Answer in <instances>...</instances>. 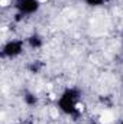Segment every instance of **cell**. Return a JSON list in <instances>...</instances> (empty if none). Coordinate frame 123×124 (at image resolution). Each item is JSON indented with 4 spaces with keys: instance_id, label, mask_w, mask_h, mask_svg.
<instances>
[{
    "instance_id": "cell-8",
    "label": "cell",
    "mask_w": 123,
    "mask_h": 124,
    "mask_svg": "<svg viewBox=\"0 0 123 124\" xmlns=\"http://www.w3.org/2000/svg\"><path fill=\"white\" fill-rule=\"evenodd\" d=\"M91 124H98V123H91Z\"/></svg>"
},
{
    "instance_id": "cell-3",
    "label": "cell",
    "mask_w": 123,
    "mask_h": 124,
    "mask_svg": "<svg viewBox=\"0 0 123 124\" xmlns=\"http://www.w3.org/2000/svg\"><path fill=\"white\" fill-rule=\"evenodd\" d=\"M15 9L18 12L16 16H22V17L32 16L41 9V1L39 0H16Z\"/></svg>"
},
{
    "instance_id": "cell-6",
    "label": "cell",
    "mask_w": 123,
    "mask_h": 124,
    "mask_svg": "<svg viewBox=\"0 0 123 124\" xmlns=\"http://www.w3.org/2000/svg\"><path fill=\"white\" fill-rule=\"evenodd\" d=\"M117 124H123V120H120V121H119V123H117Z\"/></svg>"
},
{
    "instance_id": "cell-1",
    "label": "cell",
    "mask_w": 123,
    "mask_h": 124,
    "mask_svg": "<svg viewBox=\"0 0 123 124\" xmlns=\"http://www.w3.org/2000/svg\"><path fill=\"white\" fill-rule=\"evenodd\" d=\"M80 91L77 88H67L64 90L58 100H57V107L62 114L72 117L80 113Z\"/></svg>"
},
{
    "instance_id": "cell-2",
    "label": "cell",
    "mask_w": 123,
    "mask_h": 124,
    "mask_svg": "<svg viewBox=\"0 0 123 124\" xmlns=\"http://www.w3.org/2000/svg\"><path fill=\"white\" fill-rule=\"evenodd\" d=\"M25 51V42L22 39H10L7 40L1 48V56L3 58H16Z\"/></svg>"
},
{
    "instance_id": "cell-4",
    "label": "cell",
    "mask_w": 123,
    "mask_h": 124,
    "mask_svg": "<svg viewBox=\"0 0 123 124\" xmlns=\"http://www.w3.org/2000/svg\"><path fill=\"white\" fill-rule=\"evenodd\" d=\"M28 43L31 45V48H33V49H39V48L42 46L44 40H42L41 36H38V35H32V36L28 38Z\"/></svg>"
},
{
    "instance_id": "cell-5",
    "label": "cell",
    "mask_w": 123,
    "mask_h": 124,
    "mask_svg": "<svg viewBox=\"0 0 123 124\" xmlns=\"http://www.w3.org/2000/svg\"><path fill=\"white\" fill-rule=\"evenodd\" d=\"M83 1L90 7H100V6H104L107 0H83Z\"/></svg>"
},
{
    "instance_id": "cell-7",
    "label": "cell",
    "mask_w": 123,
    "mask_h": 124,
    "mask_svg": "<svg viewBox=\"0 0 123 124\" xmlns=\"http://www.w3.org/2000/svg\"><path fill=\"white\" fill-rule=\"evenodd\" d=\"M122 46H123V36H122Z\"/></svg>"
}]
</instances>
